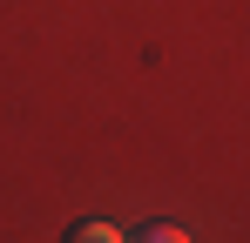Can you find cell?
<instances>
[{
    "mask_svg": "<svg viewBox=\"0 0 250 243\" xmlns=\"http://www.w3.org/2000/svg\"><path fill=\"white\" fill-rule=\"evenodd\" d=\"M68 243H128V237L115 230V223H75V230H68Z\"/></svg>",
    "mask_w": 250,
    "mask_h": 243,
    "instance_id": "1",
    "label": "cell"
},
{
    "mask_svg": "<svg viewBox=\"0 0 250 243\" xmlns=\"http://www.w3.org/2000/svg\"><path fill=\"white\" fill-rule=\"evenodd\" d=\"M135 243H189V237H183L176 223H149V230H142V237H135Z\"/></svg>",
    "mask_w": 250,
    "mask_h": 243,
    "instance_id": "2",
    "label": "cell"
}]
</instances>
